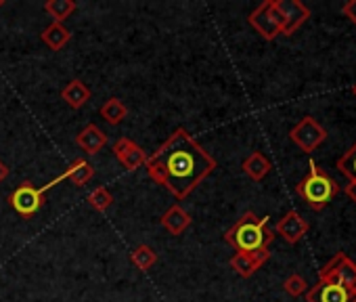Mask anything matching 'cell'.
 <instances>
[{"label":"cell","mask_w":356,"mask_h":302,"mask_svg":"<svg viewBox=\"0 0 356 302\" xmlns=\"http://www.w3.org/2000/svg\"><path fill=\"white\" fill-rule=\"evenodd\" d=\"M149 179L165 187L176 200H187L214 170L216 160L187 132L174 130L145 162Z\"/></svg>","instance_id":"6da1fadb"},{"label":"cell","mask_w":356,"mask_h":302,"mask_svg":"<svg viewBox=\"0 0 356 302\" xmlns=\"http://www.w3.org/2000/svg\"><path fill=\"white\" fill-rule=\"evenodd\" d=\"M275 233L268 229V216L258 218L254 212H245L227 233L225 241L233 246L237 252H258L268 250L273 244Z\"/></svg>","instance_id":"7a4b0ae2"},{"label":"cell","mask_w":356,"mask_h":302,"mask_svg":"<svg viewBox=\"0 0 356 302\" xmlns=\"http://www.w3.org/2000/svg\"><path fill=\"white\" fill-rule=\"evenodd\" d=\"M296 193L306 202L308 208L323 210L339 193V185L335 179H331L327 173H323L314 160H310L308 175L296 185Z\"/></svg>","instance_id":"3957f363"},{"label":"cell","mask_w":356,"mask_h":302,"mask_svg":"<svg viewBox=\"0 0 356 302\" xmlns=\"http://www.w3.org/2000/svg\"><path fill=\"white\" fill-rule=\"evenodd\" d=\"M59 183H61L59 177L53 179L51 183H47L44 187H34L30 181H26V183H22V185L9 196V204H11V208H13L19 216L30 218V216H34V214L44 206V193H47L49 189H53L55 185H59Z\"/></svg>","instance_id":"277c9868"},{"label":"cell","mask_w":356,"mask_h":302,"mask_svg":"<svg viewBox=\"0 0 356 302\" xmlns=\"http://www.w3.org/2000/svg\"><path fill=\"white\" fill-rule=\"evenodd\" d=\"M250 26L264 38V40H275L279 34H283V15L277 7V0H264V3L254 9L248 17Z\"/></svg>","instance_id":"5b68a950"},{"label":"cell","mask_w":356,"mask_h":302,"mask_svg":"<svg viewBox=\"0 0 356 302\" xmlns=\"http://www.w3.org/2000/svg\"><path fill=\"white\" fill-rule=\"evenodd\" d=\"M289 138H291V143H296L304 151V154H312V151H316L325 143L327 130L312 116H304L289 130Z\"/></svg>","instance_id":"8992f818"},{"label":"cell","mask_w":356,"mask_h":302,"mask_svg":"<svg viewBox=\"0 0 356 302\" xmlns=\"http://www.w3.org/2000/svg\"><path fill=\"white\" fill-rule=\"evenodd\" d=\"M318 279L323 281H335L339 285H346L350 289H356V262L346 256L343 252H337L321 271Z\"/></svg>","instance_id":"52a82bcc"},{"label":"cell","mask_w":356,"mask_h":302,"mask_svg":"<svg viewBox=\"0 0 356 302\" xmlns=\"http://www.w3.org/2000/svg\"><path fill=\"white\" fill-rule=\"evenodd\" d=\"M306 302H356V289H350L335 281L318 279L312 287H308Z\"/></svg>","instance_id":"ba28073f"},{"label":"cell","mask_w":356,"mask_h":302,"mask_svg":"<svg viewBox=\"0 0 356 302\" xmlns=\"http://www.w3.org/2000/svg\"><path fill=\"white\" fill-rule=\"evenodd\" d=\"M113 154L120 160V164L130 173L138 170L147 162V151L140 145H136L134 141H130L128 136H120L113 143Z\"/></svg>","instance_id":"9c48e42d"},{"label":"cell","mask_w":356,"mask_h":302,"mask_svg":"<svg viewBox=\"0 0 356 302\" xmlns=\"http://www.w3.org/2000/svg\"><path fill=\"white\" fill-rule=\"evenodd\" d=\"M277 7L283 15V36H291L296 34V30H300L308 17H310V9L306 5H302L300 0H277Z\"/></svg>","instance_id":"30bf717a"},{"label":"cell","mask_w":356,"mask_h":302,"mask_svg":"<svg viewBox=\"0 0 356 302\" xmlns=\"http://www.w3.org/2000/svg\"><path fill=\"white\" fill-rule=\"evenodd\" d=\"M270 258L268 250H258V252H235V256L231 258V269L239 275V277H252L258 269H262Z\"/></svg>","instance_id":"8fae6325"},{"label":"cell","mask_w":356,"mask_h":302,"mask_svg":"<svg viewBox=\"0 0 356 302\" xmlns=\"http://www.w3.org/2000/svg\"><path fill=\"white\" fill-rule=\"evenodd\" d=\"M310 225L296 212V210H289L283 218H279L277 223V233L287 241V244H298L306 233H308Z\"/></svg>","instance_id":"7c38bea8"},{"label":"cell","mask_w":356,"mask_h":302,"mask_svg":"<svg viewBox=\"0 0 356 302\" xmlns=\"http://www.w3.org/2000/svg\"><path fill=\"white\" fill-rule=\"evenodd\" d=\"M193 218L191 214L181 206V204H174L170 206L163 216H161V227L170 233V235H183L189 227H191Z\"/></svg>","instance_id":"4fadbf2b"},{"label":"cell","mask_w":356,"mask_h":302,"mask_svg":"<svg viewBox=\"0 0 356 302\" xmlns=\"http://www.w3.org/2000/svg\"><path fill=\"white\" fill-rule=\"evenodd\" d=\"M76 145L86 151L88 156H95L107 145V134L97 126V124H88L78 136H76Z\"/></svg>","instance_id":"5bb4252c"},{"label":"cell","mask_w":356,"mask_h":302,"mask_svg":"<svg viewBox=\"0 0 356 302\" xmlns=\"http://www.w3.org/2000/svg\"><path fill=\"white\" fill-rule=\"evenodd\" d=\"M90 97H92L90 88H88L82 80H78V78L70 80V82L65 84V88L61 90V99H63L72 109L84 107V105L90 101Z\"/></svg>","instance_id":"9a60e30c"},{"label":"cell","mask_w":356,"mask_h":302,"mask_svg":"<svg viewBox=\"0 0 356 302\" xmlns=\"http://www.w3.org/2000/svg\"><path fill=\"white\" fill-rule=\"evenodd\" d=\"M92 177H95V166H92L90 162H86L84 158L74 160L72 166L65 168V173L59 175L61 181H72L76 187H84Z\"/></svg>","instance_id":"2e32d148"},{"label":"cell","mask_w":356,"mask_h":302,"mask_svg":"<svg viewBox=\"0 0 356 302\" xmlns=\"http://www.w3.org/2000/svg\"><path fill=\"white\" fill-rule=\"evenodd\" d=\"M241 168H243V173L252 179V181H262L270 170H273V164H270V160L262 154V151H254V154H250L245 160H243V164H241Z\"/></svg>","instance_id":"e0dca14e"},{"label":"cell","mask_w":356,"mask_h":302,"mask_svg":"<svg viewBox=\"0 0 356 302\" xmlns=\"http://www.w3.org/2000/svg\"><path fill=\"white\" fill-rule=\"evenodd\" d=\"M40 38H42V42L49 47V49H53V51H61L70 40H72V32L63 26V24H51L42 34H40Z\"/></svg>","instance_id":"ac0fdd59"},{"label":"cell","mask_w":356,"mask_h":302,"mask_svg":"<svg viewBox=\"0 0 356 302\" xmlns=\"http://www.w3.org/2000/svg\"><path fill=\"white\" fill-rule=\"evenodd\" d=\"M76 9V0H47L44 3V11L55 19V24H63L65 19H70Z\"/></svg>","instance_id":"d6986e66"},{"label":"cell","mask_w":356,"mask_h":302,"mask_svg":"<svg viewBox=\"0 0 356 302\" xmlns=\"http://www.w3.org/2000/svg\"><path fill=\"white\" fill-rule=\"evenodd\" d=\"M99 113H101V118L105 120V122H109V124H120L126 116H128V107L118 99V97H111V99H107L103 105H101V109H99Z\"/></svg>","instance_id":"ffe728a7"},{"label":"cell","mask_w":356,"mask_h":302,"mask_svg":"<svg viewBox=\"0 0 356 302\" xmlns=\"http://www.w3.org/2000/svg\"><path fill=\"white\" fill-rule=\"evenodd\" d=\"M130 262L138 269V271H149L155 262H157V254L151 246L140 244L130 252Z\"/></svg>","instance_id":"44dd1931"},{"label":"cell","mask_w":356,"mask_h":302,"mask_svg":"<svg viewBox=\"0 0 356 302\" xmlns=\"http://www.w3.org/2000/svg\"><path fill=\"white\" fill-rule=\"evenodd\" d=\"M337 170L348 179V181H356V143L346 151L343 156L337 158Z\"/></svg>","instance_id":"7402d4cb"},{"label":"cell","mask_w":356,"mask_h":302,"mask_svg":"<svg viewBox=\"0 0 356 302\" xmlns=\"http://www.w3.org/2000/svg\"><path fill=\"white\" fill-rule=\"evenodd\" d=\"M86 202H88L90 208H95L97 212H105L107 208H111L113 196H111V191H109L107 187H97V189H92V191L88 193V200H86Z\"/></svg>","instance_id":"603a6c76"},{"label":"cell","mask_w":356,"mask_h":302,"mask_svg":"<svg viewBox=\"0 0 356 302\" xmlns=\"http://www.w3.org/2000/svg\"><path fill=\"white\" fill-rule=\"evenodd\" d=\"M283 289H285L289 296L298 298V296H302V294H306V292H308V281H306L302 275L291 273V275L283 281Z\"/></svg>","instance_id":"cb8c5ba5"},{"label":"cell","mask_w":356,"mask_h":302,"mask_svg":"<svg viewBox=\"0 0 356 302\" xmlns=\"http://www.w3.org/2000/svg\"><path fill=\"white\" fill-rule=\"evenodd\" d=\"M341 13L356 26V0H350V3H346V5L341 7Z\"/></svg>","instance_id":"d4e9b609"},{"label":"cell","mask_w":356,"mask_h":302,"mask_svg":"<svg viewBox=\"0 0 356 302\" xmlns=\"http://www.w3.org/2000/svg\"><path fill=\"white\" fill-rule=\"evenodd\" d=\"M346 196L350 198V202L356 204V181H348V185H346Z\"/></svg>","instance_id":"484cf974"},{"label":"cell","mask_w":356,"mask_h":302,"mask_svg":"<svg viewBox=\"0 0 356 302\" xmlns=\"http://www.w3.org/2000/svg\"><path fill=\"white\" fill-rule=\"evenodd\" d=\"M9 175H11V168H9L3 160H0V185H3V181H5Z\"/></svg>","instance_id":"4316f807"},{"label":"cell","mask_w":356,"mask_h":302,"mask_svg":"<svg viewBox=\"0 0 356 302\" xmlns=\"http://www.w3.org/2000/svg\"><path fill=\"white\" fill-rule=\"evenodd\" d=\"M352 95H354V97H356V84H354V86H352Z\"/></svg>","instance_id":"83f0119b"},{"label":"cell","mask_w":356,"mask_h":302,"mask_svg":"<svg viewBox=\"0 0 356 302\" xmlns=\"http://www.w3.org/2000/svg\"><path fill=\"white\" fill-rule=\"evenodd\" d=\"M0 7H5V0H0Z\"/></svg>","instance_id":"f1b7e54d"}]
</instances>
